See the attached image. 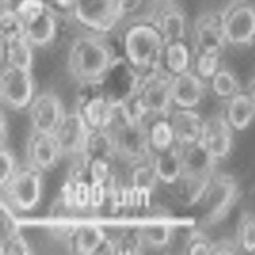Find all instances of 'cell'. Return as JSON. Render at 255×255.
<instances>
[{"label":"cell","mask_w":255,"mask_h":255,"mask_svg":"<svg viewBox=\"0 0 255 255\" xmlns=\"http://www.w3.org/2000/svg\"><path fill=\"white\" fill-rule=\"evenodd\" d=\"M152 158L131 165L129 174V185L131 187L148 193L153 189L158 179L153 169Z\"/></svg>","instance_id":"26"},{"label":"cell","mask_w":255,"mask_h":255,"mask_svg":"<svg viewBox=\"0 0 255 255\" xmlns=\"http://www.w3.org/2000/svg\"><path fill=\"white\" fill-rule=\"evenodd\" d=\"M1 189L10 207L17 211H32L42 196L43 172L30 163L20 165L11 180Z\"/></svg>","instance_id":"6"},{"label":"cell","mask_w":255,"mask_h":255,"mask_svg":"<svg viewBox=\"0 0 255 255\" xmlns=\"http://www.w3.org/2000/svg\"><path fill=\"white\" fill-rule=\"evenodd\" d=\"M122 57L137 77L161 68L165 41L150 19L125 24L121 38Z\"/></svg>","instance_id":"2"},{"label":"cell","mask_w":255,"mask_h":255,"mask_svg":"<svg viewBox=\"0 0 255 255\" xmlns=\"http://www.w3.org/2000/svg\"><path fill=\"white\" fill-rule=\"evenodd\" d=\"M239 243L248 252H255V218L251 215L243 216L239 227Z\"/></svg>","instance_id":"31"},{"label":"cell","mask_w":255,"mask_h":255,"mask_svg":"<svg viewBox=\"0 0 255 255\" xmlns=\"http://www.w3.org/2000/svg\"><path fill=\"white\" fill-rule=\"evenodd\" d=\"M152 164L158 180L168 184L177 183L183 171L181 148L174 144L163 151L155 152Z\"/></svg>","instance_id":"20"},{"label":"cell","mask_w":255,"mask_h":255,"mask_svg":"<svg viewBox=\"0 0 255 255\" xmlns=\"http://www.w3.org/2000/svg\"><path fill=\"white\" fill-rule=\"evenodd\" d=\"M200 142L215 161L226 157L232 148V128L222 116L204 122Z\"/></svg>","instance_id":"12"},{"label":"cell","mask_w":255,"mask_h":255,"mask_svg":"<svg viewBox=\"0 0 255 255\" xmlns=\"http://www.w3.org/2000/svg\"><path fill=\"white\" fill-rule=\"evenodd\" d=\"M194 50L189 41L167 43L162 54L161 68L171 77L192 68Z\"/></svg>","instance_id":"19"},{"label":"cell","mask_w":255,"mask_h":255,"mask_svg":"<svg viewBox=\"0 0 255 255\" xmlns=\"http://www.w3.org/2000/svg\"><path fill=\"white\" fill-rule=\"evenodd\" d=\"M33 131L54 133L66 115L63 103L54 92L38 93L28 108Z\"/></svg>","instance_id":"10"},{"label":"cell","mask_w":255,"mask_h":255,"mask_svg":"<svg viewBox=\"0 0 255 255\" xmlns=\"http://www.w3.org/2000/svg\"><path fill=\"white\" fill-rule=\"evenodd\" d=\"M168 117L176 142L180 147H188L200 141L204 121L194 109L177 108L171 111Z\"/></svg>","instance_id":"15"},{"label":"cell","mask_w":255,"mask_h":255,"mask_svg":"<svg viewBox=\"0 0 255 255\" xmlns=\"http://www.w3.org/2000/svg\"><path fill=\"white\" fill-rule=\"evenodd\" d=\"M189 41L194 52L224 55L228 48L220 10L198 15L192 23Z\"/></svg>","instance_id":"8"},{"label":"cell","mask_w":255,"mask_h":255,"mask_svg":"<svg viewBox=\"0 0 255 255\" xmlns=\"http://www.w3.org/2000/svg\"><path fill=\"white\" fill-rule=\"evenodd\" d=\"M236 247L234 243L223 240L218 243H212L211 255H223V254L235 253Z\"/></svg>","instance_id":"38"},{"label":"cell","mask_w":255,"mask_h":255,"mask_svg":"<svg viewBox=\"0 0 255 255\" xmlns=\"http://www.w3.org/2000/svg\"><path fill=\"white\" fill-rule=\"evenodd\" d=\"M70 19L83 32L102 36L124 24L119 0H77Z\"/></svg>","instance_id":"4"},{"label":"cell","mask_w":255,"mask_h":255,"mask_svg":"<svg viewBox=\"0 0 255 255\" xmlns=\"http://www.w3.org/2000/svg\"><path fill=\"white\" fill-rule=\"evenodd\" d=\"M47 8L42 14L25 26V35L35 49H44L54 44L60 32V19Z\"/></svg>","instance_id":"16"},{"label":"cell","mask_w":255,"mask_h":255,"mask_svg":"<svg viewBox=\"0 0 255 255\" xmlns=\"http://www.w3.org/2000/svg\"><path fill=\"white\" fill-rule=\"evenodd\" d=\"M70 188L74 207L84 209L90 207V183L77 180L70 185Z\"/></svg>","instance_id":"33"},{"label":"cell","mask_w":255,"mask_h":255,"mask_svg":"<svg viewBox=\"0 0 255 255\" xmlns=\"http://www.w3.org/2000/svg\"><path fill=\"white\" fill-rule=\"evenodd\" d=\"M149 139L153 153L163 151L176 142L171 123L167 118H157L147 122Z\"/></svg>","instance_id":"23"},{"label":"cell","mask_w":255,"mask_h":255,"mask_svg":"<svg viewBox=\"0 0 255 255\" xmlns=\"http://www.w3.org/2000/svg\"><path fill=\"white\" fill-rule=\"evenodd\" d=\"M224 55L194 52L192 71L208 82L223 66Z\"/></svg>","instance_id":"27"},{"label":"cell","mask_w":255,"mask_h":255,"mask_svg":"<svg viewBox=\"0 0 255 255\" xmlns=\"http://www.w3.org/2000/svg\"><path fill=\"white\" fill-rule=\"evenodd\" d=\"M1 49L2 65H10L19 69L32 71L35 49L28 41L25 34L1 40Z\"/></svg>","instance_id":"18"},{"label":"cell","mask_w":255,"mask_h":255,"mask_svg":"<svg viewBox=\"0 0 255 255\" xmlns=\"http://www.w3.org/2000/svg\"><path fill=\"white\" fill-rule=\"evenodd\" d=\"M160 1H175V0H160Z\"/></svg>","instance_id":"41"},{"label":"cell","mask_w":255,"mask_h":255,"mask_svg":"<svg viewBox=\"0 0 255 255\" xmlns=\"http://www.w3.org/2000/svg\"><path fill=\"white\" fill-rule=\"evenodd\" d=\"M108 195L107 183L100 182H90V207L93 208L101 207Z\"/></svg>","instance_id":"35"},{"label":"cell","mask_w":255,"mask_h":255,"mask_svg":"<svg viewBox=\"0 0 255 255\" xmlns=\"http://www.w3.org/2000/svg\"><path fill=\"white\" fill-rule=\"evenodd\" d=\"M77 252L83 255L94 254L105 242L104 231L95 225H84L76 231L74 235Z\"/></svg>","instance_id":"24"},{"label":"cell","mask_w":255,"mask_h":255,"mask_svg":"<svg viewBox=\"0 0 255 255\" xmlns=\"http://www.w3.org/2000/svg\"><path fill=\"white\" fill-rule=\"evenodd\" d=\"M27 153L29 163L43 173L56 168L64 156L54 134L35 131L29 139Z\"/></svg>","instance_id":"14"},{"label":"cell","mask_w":255,"mask_h":255,"mask_svg":"<svg viewBox=\"0 0 255 255\" xmlns=\"http://www.w3.org/2000/svg\"><path fill=\"white\" fill-rule=\"evenodd\" d=\"M107 131L113 138L116 156L131 165L153 156L147 124L128 117L122 99L119 101L114 122Z\"/></svg>","instance_id":"3"},{"label":"cell","mask_w":255,"mask_h":255,"mask_svg":"<svg viewBox=\"0 0 255 255\" xmlns=\"http://www.w3.org/2000/svg\"><path fill=\"white\" fill-rule=\"evenodd\" d=\"M49 8L61 17H71L77 0H44Z\"/></svg>","instance_id":"36"},{"label":"cell","mask_w":255,"mask_h":255,"mask_svg":"<svg viewBox=\"0 0 255 255\" xmlns=\"http://www.w3.org/2000/svg\"><path fill=\"white\" fill-rule=\"evenodd\" d=\"M37 94L36 83L32 71L2 65L0 98L4 107L14 111L28 110Z\"/></svg>","instance_id":"7"},{"label":"cell","mask_w":255,"mask_h":255,"mask_svg":"<svg viewBox=\"0 0 255 255\" xmlns=\"http://www.w3.org/2000/svg\"><path fill=\"white\" fill-rule=\"evenodd\" d=\"M249 95L252 97L253 101H255V77L253 80H252V84L250 86V89H249Z\"/></svg>","instance_id":"40"},{"label":"cell","mask_w":255,"mask_h":255,"mask_svg":"<svg viewBox=\"0 0 255 255\" xmlns=\"http://www.w3.org/2000/svg\"><path fill=\"white\" fill-rule=\"evenodd\" d=\"M140 240L149 246L155 248L166 246L171 241L172 231L169 225L165 224H153L141 227L138 231Z\"/></svg>","instance_id":"28"},{"label":"cell","mask_w":255,"mask_h":255,"mask_svg":"<svg viewBox=\"0 0 255 255\" xmlns=\"http://www.w3.org/2000/svg\"><path fill=\"white\" fill-rule=\"evenodd\" d=\"M47 8L44 0H21L14 11L26 26L40 17Z\"/></svg>","instance_id":"30"},{"label":"cell","mask_w":255,"mask_h":255,"mask_svg":"<svg viewBox=\"0 0 255 255\" xmlns=\"http://www.w3.org/2000/svg\"><path fill=\"white\" fill-rule=\"evenodd\" d=\"M208 90L207 82L192 70L172 77L171 95L177 108H195L202 102Z\"/></svg>","instance_id":"13"},{"label":"cell","mask_w":255,"mask_h":255,"mask_svg":"<svg viewBox=\"0 0 255 255\" xmlns=\"http://www.w3.org/2000/svg\"><path fill=\"white\" fill-rule=\"evenodd\" d=\"M0 33L1 40H6L25 34V26L15 11L1 10L0 11Z\"/></svg>","instance_id":"29"},{"label":"cell","mask_w":255,"mask_h":255,"mask_svg":"<svg viewBox=\"0 0 255 255\" xmlns=\"http://www.w3.org/2000/svg\"><path fill=\"white\" fill-rule=\"evenodd\" d=\"M20 1L21 0H0L1 10H12L14 11Z\"/></svg>","instance_id":"39"},{"label":"cell","mask_w":255,"mask_h":255,"mask_svg":"<svg viewBox=\"0 0 255 255\" xmlns=\"http://www.w3.org/2000/svg\"><path fill=\"white\" fill-rule=\"evenodd\" d=\"M117 107L118 100L101 94L91 97L85 103L81 113L91 129L108 130L114 122Z\"/></svg>","instance_id":"17"},{"label":"cell","mask_w":255,"mask_h":255,"mask_svg":"<svg viewBox=\"0 0 255 255\" xmlns=\"http://www.w3.org/2000/svg\"><path fill=\"white\" fill-rule=\"evenodd\" d=\"M91 128L81 112L67 113L54 135L64 156H83Z\"/></svg>","instance_id":"11"},{"label":"cell","mask_w":255,"mask_h":255,"mask_svg":"<svg viewBox=\"0 0 255 255\" xmlns=\"http://www.w3.org/2000/svg\"><path fill=\"white\" fill-rule=\"evenodd\" d=\"M209 90L219 99L230 100L242 92L241 84L236 73L231 68L222 67L207 82Z\"/></svg>","instance_id":"22"},{"label":"cell","mask_w":255,"mask_h":255,"mask_svg":"<svg viewBox=\"0 0 255 255\" xmlns=\"http://www.w3.org/2000/svg\"><path fill=\"white\" fill-rule=\"evenodd\" d=\"M120 58L108 37L83 32L72 40L68 47L67 69L80 84L99 86Z\"/></svg>","instance_id":"1"},{"label":"cell","mask_w":255,"mask_h":255,"mask_svg":"<svg viewBox=\"0 0 255 255\" xmlns=\"http://www.w3.org/2000/svg\"><path fill=\"white\" fill-rule=\"evenodd\" d=\"M188 250L191 255H211L212 243L203 237H195L191 240Z\"/></svg>","instance_id":"37"},{"label":"cell","mask_w":255,"mask_h":255,"mask_svg":"<svg viewBox=\"0 0 255 255\" xmlns=\"http://www.w3.org/2000/svg\"><path fill=\"white\" fill-rule=\"evenodd\" d=\"M150 20L167 43L189 41L192 23L184 8L175 1H162Z\"/></svg>","instance_id":"9"},{"label":"cell","mask_w":255,"mask_h":255,"mask_svg":"<svg viewBox=\"0 0 255 255\" xmlns=\"http://www.w3.org/2000/svg\"><path fill=\"white\" fill-rule=\"evenodd\" d=\"M161 2L160 0H119L124 23L151 18Z\"/></svg>","instance_id":"25"},{"label":"cell","mask_w":255,"mask_h":255,"mask_svg":"<svg viewBox=\"0 0 255 255\" xmlns=\"http://www.w3.org/2000/svg\"><path fill=\"white\" fill-rule=\"evenodd\" d=\"M227 120L237 130L246 129L255 118V103L249 92L243 91L228 100Z\"/></svg>","instance_id":"21"},{"label":"cell","mask_w":255,"mask_h":255,"mask_svg":"<svg viewBox=\"0 0 255 255\" xmlns=\"http://www.w3.org/2000/svg\"><path fill=\"white\" fill-rule=\"evenodd\" d=\"M228 47L246 49L255 44V4L250 0H231L220 10Z\"/></svg>","instance_id":"5"},{"label":"cell","mask_w":255,"mask_h":255,"mask_svg":"<svg viewBox=\"0 0 255 255\" xmlns=\"http://www.w3.org/2000/svg\"><path fill=\"white\" fill-rule=\"evenodd\" d=\"M89 171L91 181L107 183L111 178L110 161L105 159H94L89 160Z\"/></svg>","instance_id":"34"},{"label":"cell","mask_w":255,"mask_h":255,"mask_svg":"<svg viewBox=\"0 0 255 255\" xmlns=\"http://www.w3.org/2000/svg\"><path fill=\"white\" fill-rule=\"evenodd\" d=\"M19 164L17 163L15 156L12 152L2 146L0 153V185L3 187L13 177L18 169Z\"/></svg>","instance_id":"32"}]
</instances>
